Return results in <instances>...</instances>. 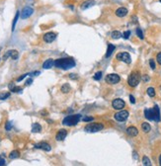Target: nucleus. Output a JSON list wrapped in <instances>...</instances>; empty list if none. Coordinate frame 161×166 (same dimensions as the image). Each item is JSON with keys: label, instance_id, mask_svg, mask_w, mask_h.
I'll return each instance as SVG.
<instances>
[{"label": "nucleus", "instance_id": "1", "mask_svg": "<svg viewBox=\"0 0 161 166\" xmlns=\"http://www.w3.org/2000/svg\"><path fill=\"white\" fill-rule=\"evenodd\" d=\"M75 61L73 58H58L56 60H54V65L60 68V69H63V70H67V69H70L72 67L75 66Z\"/></svg>", "mask_w": 161, "mask_h": 166}, {"label": "nucleus", "instance_id": "2", "mask_svg": "<svg viewBox=\"0 0 161 166\" xmlns=\"http://www.w3.org/2000/svg\"><path fill=\"white\" fill-rule=\"evenodd\" d=\"M144 116L149 121H160V110L157 105H155L153 109H145L144 110Z\"/></svg>", "mask_w": 161, "mask_h": 166}, {"label": "nucleus", "instance_id": "3", "mask_svg": "<svg viewBox=\"0 0 161 166\" xmlns=\"http://www.w3.org/2000/svg\"><path fill=\"white\" fill-rule=\"evenodd\" d=\"M81 119V115L76 114V115H70L65 117L62 121V125L64 126H68V127H72V126H75L77 125L79 121Z\"/></svg>", "mask_w": 161, "mask_h": 166}, {"label": "nucleus", "instance_id": "4", "mask_svg": "<svg viewBox=\"0 0 161 166\" xmlns=\"http://www.w3.org/2000/svg\"><path fill=\"white\" fill-rule=\"evenodd\" d=\"M140 78H141L140 73L138 71H134V72H131L129 74V79H128V83H129V85L130 87H135L139 83Z\"/></svg>", "mask_w": 161, "mask_h": 166}, {"label": "nucleus", "instance_id": "5", "mask_svg": "<svg viewBox=\"0 0 161 166\" xmlns=\"http://www.w3.org/2000/svg\"><path fill=\"white\" fill-rule=\"evenodd\" d=\"M104 128V126L100 123H91V124H88L86 127H85V132L87 133H98L100 131H102Z\"/></svg>", "mask_w": 161, "mask_h": 166}, {"label": "nucleus", "instance_id": "6", "mask_svg": "<svg viewBox=\"0 0 161 166\" xmlns=\"http://www.w3.org/2000/svg\"><path fill=\"white\" fill-rule=\"evenodd\" d=\"M129 112H128V111H126V110H120V112H118V113L115 114L114 118L116 119L117 121L124 122L129 118Z\"/></svg>", "mask_w": 161, "mask_h": 166}, {"label": "nucleus", "instance_id": "7", "mask_svg": "<svg viewBox=\"0 0 161 166\" xmlns=\"http://www.w3.org/2000/svg\"><path fill=\"white\" fill-rule=\"evenodd\" d=\"M117 59L118 60H121V61H124V62H126L127 64H129L131 62V58H130L129 53V52H126V51L118 53L117 54Z\"/></svg>", "mask_w": 161, "mask_h": 166}, {"label": "nucleus", "instance_id": "8", "mask_svg": "<svg viewBox=\"0 0 161 166\" xmlns=\"http://www.w3.org/2000/svg\"><path fill=\"white\" fill-rule=\"evenodd\" d=\"M33 13H34V9H33L32 7L30 6L24 7L23 10H22V12H21V14H20L21 19H28L29 17L32 16Z\"/></svg>", "mask_w": 161, "mask_h": 166}, {"label": "nucleus", "instance_id": "9", "mask_svg": "<svg viewBox=\"0 0 161 166\" xmlns=\"http://www.w3.org/2000/svg\"><path fill=\"white\" fill-rule=\"evenodd\" d=\"M106 82L108 83V84H117V83L120 82V80H121V78L120 76L118 75V74H115V73H112V74H108L107 76H106Z\"/></svg>", "mask_w": 161, "mask_h": 166}, {"label": "nucleus", "instance_id": "10", "mask_svg": "<svg viewBox=\"0 0 161 166\" xmlns=\"http://www.w3.org/2000/svg\"><path fill=\"white\" fill-rule=\"evenodd\" d=\"M112 106H113V108L115 109V110H122V109L125 108V106H126V103L124 100L122 99H120V98H117L115 100H113V102H112Z\"/></svg>", "mask_w": 161, "mask_h": 166}, {"label": "nucleus", "instance_id": "11", "mask_svg": "<svg viewBox=\"0 0 161 166\" xmlns=\"http://www.w3.org/2000/svg\"><path fill=\"white\" fill-rule=\"evenodd\" d=\"M9 57L11 58H13V59H17L18 57H19V52L17 51H15V50L7 51L6 52H5V54H4V57H3V60H6Z\"/></svg>", "mask_w": 161, "mask_h": 166}, {"label": "nucleus", "instance_id": "12", "mask_svg": "<svg viewBox=\"0 0 161 166\" xmlns=\"http://www.w3.org/2000/svg\"><path fill=\"white\" fill-rule=\"evenodd\" d=\"M56 39V34L53 32H49L44 35V41L45 43H52Z\"/></svg>", "mask_w": 161, "mask_h": 166}, {"label": "nucleus", "instance_id": "13", "mask_svg": "<svg viewBox=\"0 0 161 166\" xmlns=\"http://www.w3.org/2000/svg\"><path fill=\"white\" fill-rule=\"evenodd\" d=\"M67 135V131L66 130H59L58 132V134L55 135V140L58 141H64V139L66 137Z\"/></svg>", "mask_w": 161, "mask_h": 166}, {"label": "nucleus", "instance_id": "14", "mask_svg": "<svg viewBox=\"0 0 161 166\" xmlns=\"http://www.w3.org/2000/svg\"><path fill=\"white\" fill-rule=\"evenodd\" d=\"M128 13H129L128 9L125 8V7H120V8H118L116 10V15L118 17H120V18H122V17L127 16Z\"/></svg>", "mask_w": 161, "mask_h": 166}, {"label": "nucleus", "instance_id": "15", "mask_svg": "<svg viewBox=\"0 0 161 166\" xmlns=\"http://www.w3.org/2000/svg\"><path fill=\"white\" fill-rule=\"evenodd\" d=\"M36 148H40V149H43V150H45V151H51L52 150V146L46 143V142H40L38 144L35 145Z\"/></svg>", "mask_w": 161, "mask_h": 166}, {"label": "nucleus", "instance_id": "16", "mask_svg": "<svg viewBox=\"0 0 161 166\" xmlns=\"http://www.w3.org/2000/svg\"><path fill=\"white\" fill-rule=\"evenodd\" d=\"M127 134H129V136H136L138 134V130L135 128V127H129L127 128Z\"/></svg>", "mask_w": 161, "mask_h": 166}, {"label": "nucleus", "instance_id": "17", "mask_svg": "<svg viewBox=\"0 0 161 166\" xmlns=\"http://www.w3.org/2000/svg\"><path fill=\"white\" fill-rule=\"evenodd\" d=\"M94 4H95V1L94 0H87V1H85V2H83L81 4V9L82 10H86V9L92 7Z\"/></svg>", "mask_w": 161, "mask_h": 166}, {"label": "nucleus", "instance_id": "18", "mask_svg": "<svg viewBox=\"0 0 161 166\" xmlns=\"http://www.w3.org/2000/svg\"><path fill=\"white\" fill-rule=\"evenodd\" d=\"M53 65H54V60L52 59V58H50V59H46L45 62L43 63V68L50 69V68H52Z\"/></svg>", "mask_w": 161, "mask_h": 166}, {"label": "nucleus", "instance_id": "19", "mask_svg": "<svg viewBox=\"0 0 161 166\" xmlns=\"http://www.w3.org/2000/svg\"><path fill=\"white\" fill-rule=\"evenodd\" d=\"M8 87H9V89L11 90V92H14V93H20V92H22V88H20L18 86H15L14 83H10L8 85Z\"/></svg>", "mask_w": 161, "mask_h": 166}, {"label": "nucleus", "instance_id": "20", "mask_svg": "<svg viewBox=\"0 0 161 166\" xmlns=\"http://www.w3.org/2000/svg\"><path fill=\"white\" fill-rule=\"evenodd\" d=\"M115 49H116V47L114 45H112V44H108V49H107V52H106V58H110L111 57V54L113 53V51H115Z\"/></svg>", "mask_w": 161, "mask_h": 166}, {"label": "nucleus", "instance_id": "21", "mask_svg": "<svg viewBox=\"0 0 161 166\" xmlns=\"http://www.w3.org/2000/svg\"><path fill=\"white\" fill-rule=\"evenodd\" d=\"M42 131V126L38 124V123H35L32 125V133H40Z\"/></svg>", "mask_w": 161, "mask_h": 166}, {"label": "nucleus", "instance_id": "22", "mask_svg": "<svg viewBox=\"0 0 161 166\" xmlns=\"http://www.w3.org/2000/svg\"><path fill=\"white\" fill-rule=\"evenodd\" d=\"M141 128L144 133H149L150 130H151V127H150V125H149L148 123H142Z\"/></svg>", "mask_w": 161, "mask_h": 166}, {"label": "nucleus", "instance_id": "23", "mask_svg": "<svg viewBox=\"0 0 161 166\" xmlns=\"http://www.w3.org/2000/svg\"><path fill=\"white\" fill-rule=\"evenodd\" d=\"M20 155V152L18 150H13L12 152H10L9 154V158L10 159H16V158H18Z\"/></svg>", "mask_w": 161, "mask_h": 166}, {"label": "nucleus", "instance_id": "24", "mask_svg": "<svg viewBox=\"0 0 161 166\" xmlns=\"http://www.w3.org/2000/svg\"><path fill=\"white\" fill-rule=\"evenodd\" d=\"M19 16H20V12L19 11H17V12H16V15H15V17H14L13 24H12V32H14V30H15V26H16V24H17L18 19H19Z\"/></svg>", "mask_w": 161, "mask_h": 166}, {"label": "nucleus", "instance_id": "25", "mask_svg": "<svg viewBox=\"0 0 161 166\" xmlns=\"http://www.w3.org/2000/svg\"><path fill=\"white\" fill-rule=\"evenodd\" d=\"M122 35L121 34V32H119V31H114V32H112V38L114 39V40H118V39L122 38Z\"/></svg>", "mask_w": 161, "mask_h": 166}, {"label": "nucleus", "instance_id": "26", "mask_svg": "<svg viewBox=\"0 0 161 166\" xmlns=\"http://www.w3.org/2000/svg\"><path fill=\"white\" fill-rule=\"evenodd\" d=\"M69 91H70V86L67 83H65L61 86V92L62 93H68Z\"/></svg>", "mask_w": 161, "mask_h": 166}, {"label": "nucleus", "instance_id": "27", "mask_svg": "<svg viewBox=\"0 0 161 166\" xmlns=\"http://www.w3.org/2000/svg\"><path fill=\"white\" fill-rule=\"evenodd\" d=\"M10 97V93L9 92H2L0 93V100L3 101V100H6L7 98Z\"/></svg>", "mask_w": 161, "mask_h": 166}, {"label": "nucleus", "instance_id": "28", "mask_svg": "<svg viewBox=\"0 0 161 166\" xmlns=\"http://www.w3.org/2000/svg\"><path fill=\"white\" fill-rule=\"evenodd\" d=\"M142 164L144 166L151 165V162H150V160H149V158H148L147 156H143V158H142Z\"/></svg>", "mask_w": 161, "mask_h": 166}, {"label": "nucleus", "instance_id": "29", "mask_svg": "<svg viewBox=\"0 0 161 166\" xmlns=\"http://www.w3.org/2000/svg\"><path fill=\"white\" fill-rule=\"evenodd\" d=\"M147 94L149 97H154L155 96V90L153 87H149L147 89Z\"/></svg>", "mask_w": 161, "mask_h": 166}, {"label": "nucleus", "instance_id": "30", "mask_svg": "<svg viewBox=\"0 0 161 166\" xmlns=\"http://www.w3.org/2000/svg\"><path fill=\"white\" fill-rule=\"evenodd\" d=\"M95 80H100L101 78H102V72L101 71H98V72H96L95 74H94V77H93Z\"/></svg>", "mask_w": 161, "mask_h": 166}, {"label": "nucleus", "instance_id": "31", "mask_svg": "<svg viewBox=\"0 0 161 166\" xmlns=\"http://www.w3.org/2000/svg\"><path fill=\"white\" fill-rule=\"evenodd\" d=\"M136 35H137V37L139 39H141V40H143V34H142V31H141V29H136Z\"/></svg>", "mask_w": 161, "mask_h": 166}, {"label": "nucleus", "instance_id": "32", "mask_svg": "<svg viewBox=\"0 0 161 166\" xmlns=\"http://www.w3.org/2000/svg\"><path fill=\"white\" fill-rule=\"evenodd\" d=\"M12 128V122H7L5 125V130L6 131H10Z\"/></svg>", "mask_w": 161, "mask_h": 166}, {"label": "nucleus", "instance_id": "33", "mask_svg": "<svg viewBox=\"0 0 161 166\" xmlns=\"http://www.w3.org/2000/svg\"><path fill=\"white\" fill-rule=\"evenodd\" d=\"M129 36H130V31H126L122 34V38L126 39V40H128L129 38Z\"/></svg>", "mask_w": 161, "mask_h": 166}, {"label": "nucleus", "instance_id": "34", "mask_svg": "<svg viewBox=\"0 0 161 166\" xmlns=\"http://www.w3.org/2000/svg\"><path fill=\"white\" fill-rule=\"evenodd\" d=\"M149 65H150V67L152 68V69H155V67H156V65H155V62L153 59H150L149 60Z\"/></svg>", "mask_w": 161, "mask_h": 166}, {"label": "nucleus", "instance_id": "35", "mask_svg": "<svg viewBox=\"0 0 161 166\" xmlns=\"http://www.w3.org/2000/svg\"><path fill=\"white\" fill-rule=\"evenodd\" d=\"M93 121V118L92 117H84L83 118V122H92Z\"/></svg>", "mask_w": 161, "mask_h": 166}, {"label": "nucleus", "instance_id": "36", "mask_svg": "<svg viewBox=\"0 0 161 166\" xmlns=\"http://www.w3.org/2000/svg\"><path fill=\"white\" fill-rule=\"evenodd\" d=\"M28 75H29V73H27V74H23V75H22V76H20L19 78H18V79H17V81H18V82H20V81H22V80H23V79H24V78H25V77H27V76H28Z\"/></svg>", "mask_w": 161, "mask_h": 166}, {"label": "nucleus", "instance_id": "37", "mask_svg": "<svg viewBox=\"0 0 161 166\" xmlns=\"http://www.w3.org/2000/svg\"><path fill=\"white\" fill-rule=\"evenodd\" d=\"M156 59H157V61H158V63L161 65V52H159L158 54H157V57H156Z\"/></svg>", "mask_w": 161, "mask_h": 166}, {"label": "nucleus", "instance_id": "38", "mask_svg": "<svg viewBox=\"0 0 161 166\" xmlns=\"http://www.w3.org/2000/svg\"><path fill=\"white\" fill-rule=\"evenodd\" d=\"M129 101H130V103H131V104H135V97H134L132 95L129 96Z\"/></svg>", "mask_w": 161, "mask_h": 166}, {"label": "nucleus", "instance_id": "39", "mask_svg": "<svg viewBox=\"0 0 161 166\" xmlns=\"http://www.w3.org/2000/svg\"><path fill=\"white\" fill-rule=\"evenodd\" d=\"M32 83H33V79H32V78H29V79L26 81V85H27V86H29V85H31Z\"/></svg>", "mask_w": 161, "mask_h": 166}, {"label": "nucleus", "instance_id": "40", "mask_svg": "<svg viewBox=\"0 0 161 166\" xmlns=\"http://www.w3.org/2000/svg\"><path fill=\"white\" fill-rule=\"evenodd\" d=\"M5 164H6V161H5V159H2V158H0V166L5 165Z\"/></svg>", "mask_w": 161, "mask_h": 166}, {"label": "nucleus", "instance_id": "41", "mask_svg": "<svg viewBox=\"0 0 161 166\" xmlns=\"http://www.w3.org/2000/svg\"><path fill=\"white\" fill-rule=\"evenodd\" d=\"M142 79H143L144 82H146V81L149 80V77H148V75H143V76H142Z\"/></svg>", "mask_w": 161, "mask_h": 166}, {"label": "nucleus", "instance_id": "42", "mask_svg": "<svg viewBox=\"0 0 161 166\" xmlns=\"http://www.w3.org/2000/svg\"><path fill=\"white\" fill-rule=\"evenodd\" d=\"M69 77H70L71 79H76V78H77V75H76V74L71 73V74H69Z\"/></svg>", "mask_w": 161, "mask_h": 166}, {"label": "nucleus", "instance_id": "43", "mask_svg": "<svg viewBox=\"0 0 161 166\" xmlns=\"http://www.w3.org/2000/svg\"><path fill=\"white\" fill-rule=\"evenodd\" d=\"M159 164L161 165V154H160V156H159Z\"/></svg>", "mask_w": 161, "mask_h": 166}, {"label": "nucleus", "instance_id": "44", "mask_svg": "<svg viewBox=\"0 0 161 166\" xmlns=\"http://www.w3.org/2000/svg\"><path fill=\"white\" fill-rule=\"evenodd\" d=\"M159 1H160V3H161V0H159Z\"/></svg>", "mask_w": 161, "mask_h": 166}, {"label": "nucleus", "instance_id": "45", "mask_svg": "<svg viewBox=\"0 0 161 166\" xmlns=\"http://www.w3.org/2000/svg\"><path fill=\"white\" fill-rule=\"evenodd\" d=\"M0 60H1V59H0Z\"/></svg>", "mask_w": 161, "mask_h": 166}]
</instances>
